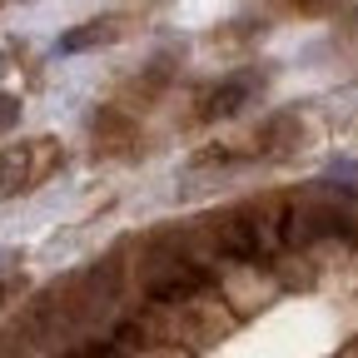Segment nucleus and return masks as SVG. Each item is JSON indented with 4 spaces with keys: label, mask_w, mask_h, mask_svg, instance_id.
<instances>
[{
    "label": "nucleus",
    "mask_w": 358,
    "mask_h": 358,
    "mask_svg": "<svg viewBox=\"0 0 358 358\" xmlns=\"http://www.w3.org/2000/svg\"><path fill=\"white\" fill-rule=\"evenodd\" d=\"M20 120V100L15 95H0V129H10Z\"/></svg>",
    "instance_id": "7ed1b4c3"
},
{
    "label": "nucleus",
    "mask_w": 358,
    "mask_h": 358,
    "mask_svg": "<svg viewBox=\"0 0 358 358\" xmlns=\"http://www.w3.org/2000/svg\"><path fill=\"white\" fill-rule=\"evenodd\" d=\"M110 40H120V20H85V25L60 35V55H85V50L110 45Z\"/></svg>",
    "instance_id": "f257e3e1"
},
{
    "label": "nucleus",
    "mask_w": 358,
    "mask_h": 358,
    "mask_svg": "<svg viewBox=\"0 0 358 358\" xmlns=\"http://www.w3.org/2000/svg\"><path fill=\"white\" fill-rule=\"evenodd\" d=\"M30 145H10V150H0V199L15 194L30 185Z\"/></svg>",
    "instance_id": "f03ea898"
}]
</instances>
